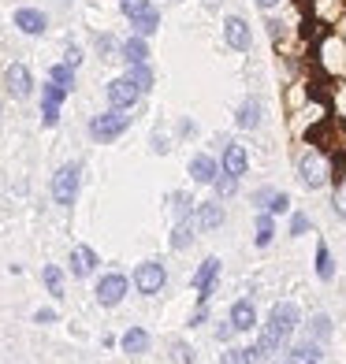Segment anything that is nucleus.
<instances>
[{"label": "nucleus", "instance_id": "72a5a7b5", "mask_svg": "<svg viewBox=\"0 0 346 364\" xmlns=\"http://www.w3.org/2000/svg\"><path fill=\"white\" fill-rule=\"evenodd\" d=\"M309 331H313V338H317V342H327V338H332V316H327V312H317Z\"/></svg>", "mask_w": 346, "mask_h": 364}, {"label": "nucleus", "instance_id": "9d476101", "mask_svg": "<svg viewBox=\"0 0 346 364\" xmlns=\"http://www.w3.org/2000/svg\"><path fill=\"white\" fill-rule=\"evenodd\" d=\"M68 90H63V86H56V82H48L45 78V86H41V123L45 127H56L60 123V105L63 101H68Z\"/></svg>", "mask_w": 346, "mask_h": 364}, {"label": "nucleus", "instance_id": "6ab92c4d", "mask_svg": "<svg viewBox=\"0 0 346 364\" xmlns=\"http://www.w3.org/2000/svg\"><path fill=\"white\" fill-rule=\"evenodd\" d=\"M216 175H220V160H212L209 153H197V156L190 160V178H194V182L212 186V182H216Z\"/></svg>", "mask_w": 346, "mask_h": 364}, {"label": "nucleus", "instance_id": "a878e982", "mask_svg": "<svg viewBox=\"0 0 346 364\" xmlns=\"http://www.w3.org/2000/svg\"><path fill=\"white\" fill-rule=\"evenodd\" d=\"M130 30H135V34H142V38H153L157 30H160V11H157V8H145L142 15H135V19H130Z\"/></svg>", "mask_w": 346, "mask_h": 364}, {"label": "nucleus", "instance_id": "a19ab883", "mask_svg": "<svg viewBox=\"0 0 346 364\" xmlns=\"http://www.w3.org/2000/svg\"><path fill=\"white\" fill-rule=\"evenodd\" d=\"M220 364H250V357H246V350H235V346H227V353L220 357Z\"/></svg>", "mask_w": 346, "mask_h": 364}, {"label": "nucleus", "instance_id": "b1692460", "mask_svg": "<svg viewBox=\"0 0 346 364\" xmlns=\"http://www.w3.org/2000/svg\"><path fill=\"white\" fill-rule=\"evenodd\" d=\"M313 268H317V279H320V283H332V279H335V260H332V250H327V242H317V257H313Z\"/></svg>", "mask_w": 346, "mask_h": 364}, {"label": "nucleus", "instance_id": "f3484780", "mask_svg": "<svg viewBox=\"0 0 346 364\" xmlns=\"http://www.w3.org/2000/svg\"><path fill=\"white\" fill-rule=\"evenodd\" d=\"M97 264H101V260H97V253L90 250V245H75L71 257H68V268H71L75 279H90L97 272Z\"/></svg>", "mask_w": 346, "mask_h": 364}, {"label": "nucleus", "instance_id": "aec40b11", "mask_svg": "<svg viewBox=\"0 0 346 364\" xmlns=\"http://www.w3.org/2000/svg\"><path fill=\"white\" fill-rule=\"evenodd\" d=\"M120 56H123L127 68H130V63H150V38L130 34L127 41H120Z\"/></svg>", "mask_w": 346, "mask_h": 364}, {"label": "nucleus", "instance_id": "09e8293b", "mask_svg": "<svg viewBox=\"0 0 346 364\" xmlns=\"http://www.w3.org/2000/svg\"><path fill=\"white\" fill-rule=\"evenodd\" d=\"M220 4V0H205V8H216Z\"/></svg>", "mask_w": 346, "mask_h": 364}, {"label": "nucleus", "instance_id": "9b49d317", "mask_svg": "<svg viewBox=\"0 0 346 364\" xmlns=\"http://www.w3.org/2000/svg\"><path fill=\"white\" fill-rule=\"evenodd\" d=\"M216 279H220V257H205V260H201V268H197V275H194L197 305H209V297H212V287H216Z\"/></svg>", "mask_w": 346, "mask_h": 364}, {"label": "nucleus", "instance_id": "7ed1b4c3", "mask_svg": "<svg viewBox=\"0 0 346 364\" xmlns=\"http://www.w3.org/2000/svg\"><path fill=\"white\" fill-rule=\"evenodd\" d=\"M78 190H82V164L71 160V164H60L56 175L48 178V193L60 208H71L78 201Z\"/></svg>", "mask_w": 346, "mask_h": 364}, {"label": "nucleus", "instance_id": "1a4fd4ad", "mask_svg": "<svg viewBox=\"0 0 346 364\" xmlns=\"http://www.w3.org/2000/svg\"><path fill=\"white\" fill-rule=\"evenodd\" d=\"M4 90H8V97L11 101H26L30 93H34V75H30V68L26 63H8V71H4Z\"/></svg>", "mask_w": 346, "mask_h": 364}, {"label": "nucleus", "instance_id": "0eeeda50", "mask_svg": "<svg viewBox=\"0 0 346 364\" xmlns=\"http://www.w3.org/2000/svg\"><path fill=\"white\" fill-rule=\"evenodd\" d=\"M130 283H135V290H138V294L153 297V294H160L164 287H168V268H164L160 260H145V264H138V268H135Z\"/></svg>", "mask_w": 346, "mask_h": 364}, {"label": "nucleus", "instance_id": "de8ad7c7", "mask_svg": "<svg viewBox=\"0 0 346 364\" xmlns=\"http://www.w3.org/2000/svg\"><path fill=\"white\" fill-rule=\"evenodd\" d=\"M253 4H257V8H265V11H272V8L283 4V0H253Z\"/></svg>", "mask_w": 346, "mask_h": 364}, {"label": "nucleus", "instance_id": "f257e3e1", "mask_svg": "<svg viewBox=\"0 0 346 364\" xmlns=\"http://www.w3.org/2000/svg\"><path fill=\"white\" fill-rule=\"evenodd\" d=\"M302 327V312H298V305L294 301H279V305H272V312H268V323H265V335L276 342V350H287V342H290V335Z\"/></svg>", "mask_w": 346, "mask_h": 364}, {"label": "nucleus", "instance_id": "f8f14e48", "mask_svg": "<svg viewBox=\"0 0 346 364\" xmlns=\"http://www.w3.org/2000/svg\"><path fill=\"white\" fill-rule=\"evenodd\" d=\"M224 41H227V48H235V53H246V48L253 45L250 23H246L242 15H227L224 19Z\"/></svg>", "mask_w": 346, "mask_h": 364}, {"label": "nucleus", "instance_id": "4be33fe9", "mask_svg": "<svg viewBox=\"0 0 346 364\" xmlns=\"http://www.w3.org/2000/svg\"><path fill=\"white\" fill-rule=\"evenodd\" d=\"M120 346H123L127 357H142L145 350H150V331H145V327H130Z\"/></svg>", "mask_w": 346, "mask_h": 364}, {"label": "nucleus", "instance_id": "c85d7f7f", "mask_svg": "<svg viewBox=\"0 0 346 364\" xmlns=\"http://www.w3.org/2000/svg\"><path fill=\"white\" fill-rule=\"evenodd\" d=\"M272 353H276V342H272L268 335H261L253 346H246V357H250V364H268Z\"/></svg>", "mask_w": 346, "mask_h": 364}, {"label": "nucleus", "instance_id": "473e14b6", "mask_svg": "<svg viewBox=\"0 0 346 364\" xmlns=\"http://www.w3.org/2000/svg\"><path fill=\"white\" fill-rule=\"evenodd\" d=\"M212 186H216V197H220V201H227V197H235V193H238V175H227V171H220Z\"/></svg>", "mask_w": 346, "mask_h": 364}, {"label": "nucleus", "instance_id": "bb28decb", "mask_svg": "<svg viewBox=\"0 0 346 364\" xmlns=\"http://www.w3.org/2000/svg\"><path fill=\"white\" fill-rule=\"evenodd\" d=\"M253 245L257 250H268L272 238H276V223H272V212H257V223H253Z\"/></svg>", "mask_w": 346, "mask_h": 364}, {"label": "nucleus", "instance_id": "4468645a", "mask_svg": "<svg viewBox=\"0 0 346 364\" xmlns=\"http://www.w3.org/2000/svg\"><path fill=\"white\" fill-rule=\"evenodd\" d=\"M224 220H227V212H224V205H220V197L194 205V223H197V230H220Z\"/></svg>", "mask_w": 346, "mask_h": 364}, {"label": "nucleus", "instance_id": "dca6fc26", "mask_svg": "<svg viewBox=\"0 0 346 364\" xmlns=\"http://www.w3.org/2000/svg\"><path fill=\"white\" fill-rule=\"evenodd\" d=\"M324 360V350H320V342L317 338H309V342H294L283 350V364H320Z\"/></svg>", "mask_w": 346, "mask_h": 364}, {"label": "nucleus", "instance_id": "79ce46f5", "mask_svg": "<svg viewBox=\"0 0 346 364\" xmlns=\"http://www.w3.org/2000/svg\"><path fill=\"white\" fill-rule=\"evenodd\" d=\"M115 48H120V45H115L112 34H97V53H101V56H112Z\"/></svg>", "mask_w": 346, "mask_h": 364}, {"label": "nucleus", "instance_id": "5701e85b", "mask_svg": "<svg viewBox=\"0 0 346 364\" xmlns=\"http://www.w3.org/2000/svg\"><path fill=\"white\" fill-rule=\"evenodd\" d=\"M194 238H197V223H194V220H179V223L172 227V250H175V253L190 250Z\"/></svg>", "mask_w": 346, "mask_h": 364}, {"label": "nucleus", "instance_id": "cd10ccee", "mask_svg": "<svg viewBox=\"0 0 346 364\" xmlns=\"http://www.w3.org/2000/svg\"><path fill=\"white\" fill-rule=\"evenodd\" d=\"M342 11H346V0H313V15H317L324 26H332Z\"/></svg>", "mask_w": 346, "mask_h": 364}, {"label": "nucleus", "instance_id": "ea45409f", "mask_svg": "<svg viewBox=\"0 0 346 364\" xmlns=\"http://www.w3.org/2000/svg\"><path fill=\"white\" fill-rule=\"evenodd\" d=\"M309 227H313V223H309V216H305V212H294V216H290V238L305 235Z\"/></svg>", "mask_w": 346, "mask_h": 364}, {"label": "nucleus", "instance_id": "20e7f679", "mask_svg": "<svg viewBox=\"0 0 346 364\" xmlns=\"http://www.w3.org/2000/svg\"><path fill=\"white\" fill-rule=\"evenodd\" d=\"M127 130H130V112L108 108V112H97L93 119H90V138L101 141V145H108V141H115V138H123Z\"/></svg>", "mask_w": 346, "mask_h": 364}, {"label": "nucleus", "instance_id": "a211bd4d", "mask_svg": "<svg viewBox=\"0 0 346 364\" xmlns=\"http://www.w3.org/2000/svg\"><path fill=\"white\" fill-rule=\"evenodd\" d=\"M227 320H231L235 331H253L257 327V305L250 301V297H238V301L227 309Z\"/></svg>", "mask_w": 346, "mask_h": 364}, {"label": "nucleus", "instance_id": "412c9836", "mask_svg": "<svg viewBox=\"0 0 346 364\" xmlns=\"http://www.w3.org/2000/svg\"><path fill=\"white\" fill-rule=\"evenodd\" d=\"M164 208H168V216L179 223V220H194V197L187 190H172L164 197Z\"/></svg>", "mask_w": 346, "mask_h": 364}, {"label": "nucleus", "instance_id": "f704fd0d", "mask_svg": "<svg viewBox=\"0 0 346 364\" xmlns=\"http://www.w3.org/2000/svg\"><path fill=\"white\" fill-rule=\"evenodd\" d=\"M332 201H335L339 220H346V168H342V175L335 178V193H332Z\"/></svg>", "mask_w": 346, "mask_h": 364}, {"label": "nucleus", "instance_id": "c03bdc74", "mask_svg": "<svg viewBox=\"0 0 346 364\" xmlns=\"http://www.w3.org/2000/svg\"><path fill=\"white\" fill-rule=\"evenodd\" d=\"M60 316H56V309H38L34 312V323H56Z\"/></svg>", "mask_w": 346, "mask_h": 364}, {"label": "nucleus", "instance_id": "c9c22d12", "mask_svg": "<svg viewBox=\"0 0 346 364\" xmlns=\"http://www.w3.org/2000/svg\"><path fill=\"white\" fill-rule=\"evenodd\" d=\"M145 8H153V0H120V11L127 15V19H135V15H142Z\"/></svg>", "mask_w": 346, "mask_h": 364}, {"label": "nucleus", "instance_id": "8fccbe9b", "mask_svg": "<svg viewBox=\"0 0 346 364\" xmlns=\"http://www.w3.org/2000/svg\"><path fill=\"white\" fill-rule=\"evenodd\" d=\"M0 115H4V105H0Z\"/></svg>", "mask_w": 346, "mask_h": 364}, {"label": "nucleus", "instance_id": "7c9ffc66", "mask_svg": "<svg viewBox=\"0 0 346 364\" xmlns=\"http://www.w3.org/2000/svg\"><path fill=\"white\" fill-rule=\"evenodd\" d=\"M48 82H56V86H63V90H75V68H68V63H53V68H48Z\"/></svg>", "mask_w": 346, "mask_h": 364}, {"label": "nucleus", "instance_id": "423d86ee", "mask_svg": "<svg viewBox=\"0 0 346 364\" xmlns=\"http://www.w3.org/2000/svg\"><path fill=\"white\" fill-rule=\"evenodd\" d=\"M142 90L130 82L127 75H120V78H112L108 86H105V101H108V108H115V112H135L138 108V101H142Z\"/></svg>", "mask_w": 346, "mask_h": 364}, {"label": "nucleus", "instance_id": "e433bc0d", "mask_svg": "<svg viewBox=\"0 0 346 364\" xmlns=\"http://www.w3.org/2000/svg\"><path fill=\"white\" fill-rule=\"evenodd\" d=\"M272 197H276L272 186H261V190L253 193V208H257V212H268V208H272Z\"/></svg>", "mask_w": 346, "mask_h": 364}, {"label": "nucleus", "instance_id": "49530a36", "mask_svg": "<svg viewBox=\"0 0 346 364\" xmlns=\"http://www.w3.org/2000/svg\"><path fill=\"white\" fill-rule=\"evenodd\" d=\"M231 335H235V327H231V320H227L224 327H216V338H220V342H231Z\"/></svg>", "mask_w": 346, "mask_h": 364}, {"label": "nucleus", "instance_id": "39448f33", "mask_svg": "<svg viewBox=\"0 0 346 364\" xmlns=\"http://www.w3.org/2000/svg\"><path fill=\"white\" fill-rule=\"evenodd\" d=\"M317 60H320V71L346 75V38L342 34H324L317 41Z\"/></svg>", "mask_w": 346, "mask_h": 364}, {"label": "nucleus", "instance_id": "37998d69", "mask_svg": "<svg viewBox=\"0 0 346 364\" xmlns=\"http://www.w3.org/2000/svg\"><path fill=\"white\" fill-rule=\"evenodd\" d=\"M153 153H157V156L168 153V134H164V127H157V130H153Z\"/></svg>", "mask_w": 346, "mask_h": 364}, {"label": "nucleus", "instance_id": "f03ea898", "mask_svg": "<svg viewBox=\"0 0 346 364\" xmlns=\"http://www.w3.org/2000/svg\"><path fill=\"white\" fill-rule=\"evenodd\" d=\"M298 175L309 190H324L327 182L335 178V168H332V156L324 153L320 145H309L305 153L298 156Z\"/></svg>", "mask_w": 346, "mask_h": 364}, {"label": "nucleus", "instance_id": "a18cd8bd", "mask_svg": "<svg viewBox=\"0 0 346 364\" xmlns=\"http://www.w3.org/2000/svg\"><path fill=\"white\" fill-rule=\"evenodd\" d=\"M209 320V309L205 305H197V312H194V316H190V327H197V323H205Z\"/></svg>", "mask_w": 346, "mask_h": 364}, {"label": "nucleus", "instance_id": "393cba45", "mask_svg": "<svg viewBox=\"0 0 346 364\" xmlns=\"http://www.w3.org/2000/svg\"><path fill=\"white\" fill-rule=\"evenodd\" d=\"M261 115H265L261 101H257V97H246L242 108H238V127H242V130H257V127H261Z\"/></svg>", "mask_w": 346, "mask_h": 364}, {"label": "nucleus", "instance_id": "2f4dec72", "mask_svg": "<svg viewBox=\"0 0 346 364\" xmlns=\"http://www.w3.org/2000/svg\"><path fill=\"white\" fill-rule=\"evenodd\" d=\"M41 283L48 287V294H53V297H60L63 294V272L56 268V264H45V268H41Z\"/></svg>", "mask_w": 346, "mask_h": 364}, {"label": "nucleus", "instance_id": "58836bf2", "mask_svg": "<svg viewBox=\"0 0 346 364\" xmlns=\"http://www.w3.org/2000/svg\"><path fill=\"white\" fill-rule=\"evenodd\" d=\"M172 353H175V360H179V364H194V350H190V346H187L183 338H175V342H172Z\"/></svg>", "mask_w": 346, "mask_h": 364}, {"label": "nucleus", "instance_id": "2eb2a0df", "mask_svg": "<svg viewBox=\"0 0 346 364\" xmlns=\"http://www.w3.org/2000/svg\"><path fill=\"white\" fill-rule=\"evenodd\" d=\"M220 171H227V175H246L250 171V153H246V145H238V141H227V149L220 153Z\"/></svg>", "mask_w": 346, "mask_h": 364}, {"label": "nucleus", "instance_id": "ddd939ff", "mask_svg": "<svg viewBox=\"0 0 346 364\" xmlns=\"http://www.w3.org/2000/svg\"><path fill=\"white\" fill-rule=\"evenodd\" d=\"M15 30H23L26 38H41L45 30H48V15L41 8H15Z\"/></svg>", "mask_w": 346, "mask_h": 364}, {"label": "nucleus", "instance_id": "4c0bfd02", "mask_svg": "<svg viewBox=\"0 0 346 364\" xmlns=\"http://www.w3.org/2000/svg\"><path fill=\"white\" fill-rule=\"evenodd\" d=\"M63 63H68V68H82V48L75 45V41H68V45H63Z\"/></svg>", "mask_w": 346, "mask_h": 364}, {"label": "nucleus", "instance_id": "6e6552de", "mask_svg": "<svg viewBox=\"0 0 346 364\" xmlns=\"http://www.w3.org/2000/svg\"><path fill=\"white\" fill-rule=\"evenodd\" d=\"M127 290H130V279L127 275H120V272H108V275H101L97 279V305L101 309H115L127 297Z\"/></svg>", "mask_w": 346, "mask_h": 364}, {"label": "nucleus", "instance_id": "c756f323", "mask_svg": "<svg viewBox=\"0 0 346 364\" xmlns=\"http://www.w3.org/2000/svg\"><path fill=\"white\" fill-rule=\"evenodd\" d=\"M127 78L135 82L142 93H150V90H153V82H157V75H153L150 63H130V68H127Z\"/></svg>", "mask_w": 346, "mask_h": 364}]
</instances>
